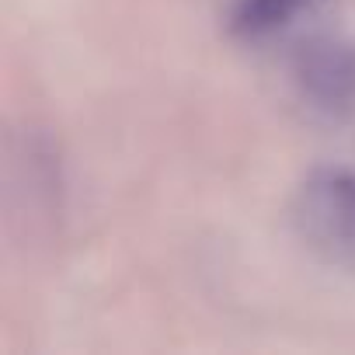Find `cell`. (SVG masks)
Returning <instances> with one entry per match:
<instances>
[{
	"label": "cell",
	"mask_w": 355,
	"mask_h": 355,
	"mask_svg": "<svg viewBox=\"0 0 355 355\" xmlns=\"http://www.w3.org/2000/svg\"><path fill=\"white\" fill-rule=\"evenodd\" d=\"M300 87L317 108L331 115H352L355 112V46L331 42L306 53L300 63Z\"/></svg>",
	"instance_id": "7a4b0ae2"
},
{
	"label": "cell",
	"mask_w": 355,
	"mask_h": 355,
	"mask_svg": "<svg viewBox=\"0 0 355 355\" xmlns=\"http://www.w3.org/2000/svg\"><path fill=\"white\" fill-rule=\"evenodd\" d=\"M296 223L310 248L355 268V171L324 167L296 196Z\"/></svg>",
	"instance_id": "6da1fadb"
},
{
	"label": "cell",
	"mask_w": 355,
	"mask_h": 355,
	"mask_svg": "<svg viewBox=\"0 0 355 355\" xmlns=\"http://www.w3.org/2000/svg\"><path fill=\"white\" fill-rule=\"evenodd\" d=\"M320 4L324 0H237L230 11V32L248 42H261L300 25V18H310Z\"/></svg>",
	"instance_id": "3957f363"
}]
</instances>
